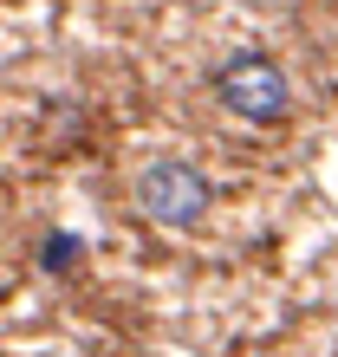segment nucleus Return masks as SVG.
Instances as JSON below:
<instances>
[{"label":"nucleus","mask_w":338,"mask_h":357,"mask_svg":"<svg viewBox=\"0 0 338 357\" xmlns=\"http://www.w3.org/2000/svg\"><path fill=\"white\" fill-rule=\"evenodd\" d=\"M215 98L228 104L235 117H254V123H280L286 117V72L273 66L267 52H241V59H228V66L215 72Z\"/></svg>","instance_id":"1"},{"label":"nucleus","mask_w":338,"mask_h":357,"mask_svg":"<svg viewBox=\"0 0 338 357\" xmlns=\"http://www.w3.org/2000/svg\"><path fill=\"white\" fill-rule=\"evenodd\" d=\"M208 208V176L189 169L182 156H163L137 176V215L156 221V227H189Z\"/></svg>","instance_id":"2"},{"label":"nucleus","mask_w":338,"mask_h":357,"mask_svg":"<svg viewBox=\"0 0 338 357\" xmlns=\"http://www.w3.org/2000/svg\"><path fill=\"white\" fill-rule=\"evenodd\" d=\"M72 260H78V241H72V234H52L46 247H39V266H59V273H66Z\"/></svg>","instance_id":"3"}]
</instances>
